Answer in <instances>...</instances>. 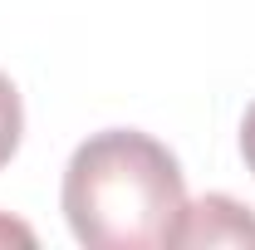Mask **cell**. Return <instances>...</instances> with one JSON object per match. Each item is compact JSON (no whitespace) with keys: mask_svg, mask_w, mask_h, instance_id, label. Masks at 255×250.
<instances>
[{"mask_svg":"<svg viewBox=\"0 0 255 250\" xmlns=\"http://www.w3.org/2000/svg\"><path fill=\"white\" fill-rule=\"evenodd\" d=\"M64 216L74 241L94 250L177 246V226L187 216L182 167L147 132L132 127L94 132L69 157Z\"/></svg>","mask_w":255,"mask_h":250,"instance_id":"1","label":"cell"},{"mask_svg":"<svg viewBox=\"0 0 255 250\" xmlns=\"http://www.w3.org/2000/svg\"><path fill=\"white\" fill-rule=\"evenodd\" d=\"M177 246H255V216L231 196H201L177 226Z\"/></svg>","mask_w":255,"mask_h":250,"instance_id":"2","label":"cell"},{"mask_svg":"<svg viewBox=\"0 0 255 250\" xmlns=\"http://www.w3.org/2000/svg\"><path fill=\"white\" fill-rule=\"evenodd\" d=\"M20 132H25V113H20V94H15V84L0 74V167L15 157L20 147Z\"/></svg>","mask_w":255,"mask_h":250,"instance_id":"3","label":"cell"},{"mask_svg":"<svg viewBox=\"0 0 255 250\" xmlns=\"http://www.w3.org/2000/svg\"><path fill=\"white\" fill-rule=\"evenodd\" d=\"M241 157H246V167L255 172V103H251V113H246V123H241Z\"/></svg>","mask_w":255,"mask_h":250,"instance_id":"4","label":"cell"},{"mask_svg":"<svg viewBox=\"0 0 255 250\" xmlns=\"http://www.w3.org/2000/svg\"><path fill=\"white\" fill-rule=\"evenodd\" d=\"M0 241H20V246H30V226H20V221H0Z\"/></svg>","mask_w":255,"mask_h":250,"instance_id":"5","label":"cell"}]
</instances>
